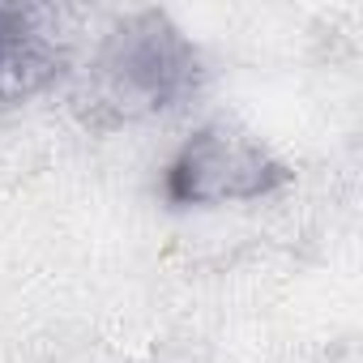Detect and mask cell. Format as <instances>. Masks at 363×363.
Masks as SVG:
<instances>
[{"mask_svg":"<svg viewBox=\"0 0 363 363\" xmlns=\"http://www.w3.org/2000/svg\"><path fill=\"white\" fill-rule=\"evenodd\" d=\"M201 82L206 60L184 26L162 9H137L99 39L82 73L77 111L94 128H120L179 111Z\"/></svg>","mask_w":363,"mask_h":363,"instance_id":"cell-1","label":"cell"},{"mask_svg":"<svg viewBox=\"0 0 363 363\" xmlns=\"http://www.w3.org/2000/svg\"><path fill=\"white\" fill-rule=\"evenodd\" d=\"M291 184V167L252 133L206 124L162 167V201L175 210L261 201Z\"/></svg>","mask_w":363,"mask_h":363,"instance_id":"cell-2","label":"cell"},{"mask_svg":"<svg viewBox=\"0 0 363 363\" xmlns=\"http://www.w3.org/2000/svg\"><path fill=\"white\" fill-rule=\"evenodd\" d=\"M60 73V48L39 9L0 5V99H26Z\"/></svg>","mask_w":363,"mask_h":363,"instance_id":"cell-3","label":"cell"}]
</instances>
